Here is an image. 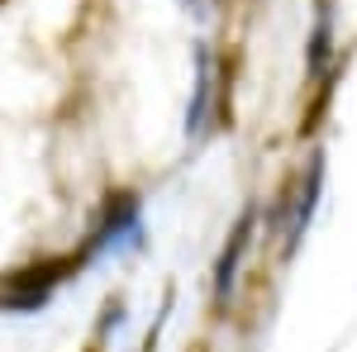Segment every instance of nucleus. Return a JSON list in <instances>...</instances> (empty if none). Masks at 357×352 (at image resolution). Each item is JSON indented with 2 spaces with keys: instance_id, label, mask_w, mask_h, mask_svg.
Wrapping results in <instances>:
<instances>
[{
  "instance_id": "obj_1",
  "label": "nucleus",
  "mask_w": 357,
  "mask_h": 352,
  "mask_svg": "<svg viewBox=\"0 0 357 352\" xmlns=\"http://www.w3.org/2000/svg\"><path fill=\"white\" fill-rule=\"evenodd\" d=\"M153 238V219H148V200L138 190L110 186L100 195V205L91 210L82 238L72 243V276L77 271H100V267H119L138 257Z\"/></svg>"
}]
</instances>
